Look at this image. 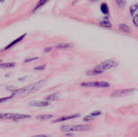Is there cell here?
<instances>
[{
    "label": "cell",
    "mask_w": 138,
    "mask_h": 137,
    "mask_svg": "<svg viewBox=\"0 0 138 137\" xmlns=\"http://www.w3.org/2000/svg\"><path fill=\"white\" fill-rule=\"evenodd\" d=\"M119 63L115 59H107L103 62H100V64L96 66L94 68H92L91 71H90L88 73L90 75H100L104 71L107 70H110L111 68H113L118 66Z\"/></svg>",
    "instance_id": "obj_1"
},
{
    "label": "cell",
    "mask_w": 138,
    "mask_h": 137,
    "mask_svg": "<svg viewBox=\"0 0 138 137\" xmlns=\"http://www.w3.org/2000/svg\"><path fill=\"white\" fill-rule=\"evenodd\" d=\"M45 83V80L42 79L34 83L31 84V85H27L26 87H24L20 89L15 90L14 91V95H18V96H26L28 94L32 93L34 91L38 90L40 87L43 86Z\"/></svg>",
    "instance_id": "obj_2"
},
{
    "label": "cell",
    "mask_w": 138,
    "mask_h": 137,
    "mask_svg": "<svg viewBox=\"0 0 138 137\" xmlns=\"http://www.w3.org/2000/svg\"><path fill=\"white\" fill-rule=\"evenodd\" d=\"M92 129V126L88 124L77 125H64L62 126L61 130L62 132H83Z\"/></svg>",
    "instance_id": "obj_3"
},
{
    "label": "cell",
    "mask_w": 138,
    "mask_h": 137,
    "mask_svg": "<svg viewBox=\"0 0 138 137\" xmlns=\"http://www.w3.org/2000/svg\"><path fill=\"white\" fill-rule=\"evenodd\" d=\"M31 116L28 114H12V113H2L0 114V119H8L13 120H20L30 118Z\"/></svg>",
    "instance_id": "obj_4"
},
{
    "label": "cell",
    "mask_w": 138,
    "mask_h": 137,
    "mask_svg": "<svg viewBox=\"0 0 138 137\" xmlns=\"http://www.w3.org/2000/svg\"><path fill=\"white\" fill-rule=\"evenodd\" d=\"M82 87H99L105 88L109 87L110 84L106 81H92V82H83L81 83Z\"/></svg>",
    "instance_id": "obj_5"
},
{
    "label": "cell",
    "mask_w": 138,
    "mask_h": 137,
    "mask_svg": "<svg viewBox=\"0 0 138 137\" xmlns=\"http://www.w3.org/2000/svg\"><path fill=\"white\" fill-rule=\"evenodd\" d=\"M136 91L135 88H128V89H117L113 91L111 93V96L114 98H119V97H123L125 96L131 94Z\"/></svg>",
    "instance_id": "obj_6"
},
{
    "label": "cell",
    "mask_w": 138,
    "mask_h": 137,
    "mask_svg": "<svg viewBox=\"0 0 138 137\" xmlns=\"http://www.w3.org/2000/svg\"><path fill=\"white\" fill-rule=\"evenodd\" d=\"M80 116V114H72V115H68V116H61V117L59 118L56 119L55 120L53 121V123H57V122H65V121L70 120H72V119L77 118Z\"/></svg>",
    "instance_id": "obj_7"
},
{
    "label": "cell",
    "mask_w": 138,
    "mask_h": 137,
    "mask_svg": "<svg viewBox=\"0 0 138 137\" xmlns=\"http://www.w3.org/2000/svg\"><path fill=\"white\" fill-rule=\"evenodd\" d=\"M101 114L102 113L100 110H96V111L92 112L88 114V115H87L86 116H85V117L83 118V120L84 122H90V121L93 120L94 119H95L96 117L101 115Z\"/></svg>",
    "instance_id": "obj_8"
},
{
    "label": "cell",
    "mask_w": 138,
    "mask_h": 137,
    "mask_svg": "<svg viewBox=\"0 0 138 137\" xmlns=\"http://www.w3.org/2000/svg\"><path fill=\"white\" fill-rule=\"evenodd\" d=\"M26 36V34H24L21 35L20 36H19L18 38H17L16 39L14 40H13L12 42H11V43H9L8 46H7L5 48V49L7 50V49H10V48L12 47V46H14V45H16V44H18V43H19L20 42H21L22 40L25 38Z\"/></svg>",
    "instance_id": "obj_9"
},
{
    "label": "cell",
    "mask_w": 138,
    "mask_h": 137,
    "mask_svg": "<svg viewBox=\"0 0 138 137\" xmlns=\"http://www.w3.org/2000/svg\"><path fill=\"white\" fill-rule=\"evenodd\" d=\"M31 105L35 107H47L49 105V103L47 101H41V102H33Z\"/></svg>",
    "instance_id": "obj_10"
},
{
    "label": "cell",
    "mask_w": 138,
    "mask_h": 137,
    "mask_svg": "<svg viewBox=\"0 0 138 137\" xmlns=\"http://www.w3.org/2000/svg\"><path fill=\"white\" fill-rule=\"evenodd\" d=\"M49 1V0H39L38 3H37V5H36V6L34 8L33 12H36V11L38 10V9L42 8V7H43V6H45Z\"/></svg>",
    "instance_id": "obj_11"
},
{
    "label": "cell",
    "mask_w": 138,
    "mask_h": 137,
    "mask_svg": "<svg viewBox=\"0 0 138 137\" xmlns=\"http://www.w3.org/2000/svg\"><path fill=\"white\" fill-rule=\"evenodd\" d=\"M119 28L120 30L125 32V33H129L131 32V28H129V26H128L127 24H120Z\"/></svg>",
    "instance_id": "obj_12"
},
{
    "label": "cell",
    "mask_w": 138,
    "mask_h": 137,
    "mask_svg": "<svg viewBox=\"0 0 138 137\" xmlns=\"http://www.w3.org/2000/svg\"><path fill=\"white\" fill-rule=\"evenodd\" d=\"M100 25L102 27L106 28H111L112 27V25L111 22H110L109 20L105 19V20H102L100 22Z\"/></svg>",
    "instance_id": "obj_13"
},
{
    "label": "cell",
    "mask_w": 138,
    "mask_h": 137,
    "mask_svg": "<svg viewBox=\"0 0 138 137\" xmlns=\"http://www.w3.org/2000/svg\"><path fill=\"white\" fill-rule=\"evenodd\" d=\"M14 62H3L0 63V68H9L15 67Z\"/></svg>",
    "instance_id": "obj_14"
},
{
    "label": "cell",
    "mask_w": 138,
    "mask_h": 137,
    "mask_svg": "<svg viewBox=\"0 0 138 137\" xmlns=\"http://www.w3.org/2000/svg\"><path fill=\"white\" fill-rule=\"evenodd\" d=\"M100 10L105 15H107L109 12V8L106 3H102L100 6Z\"/></svg>",
    "instance_id": "obj_15"
},
{
    "label": "cell",
    "mask_w": 138,
    "mask_h": 137,
    "mask_svg": "<svg viewBox=\"0 0 138 137\" xmlns=\"http://www.w3.org/2000/svg\"><path fill=\"white\" fill-rule=\"evenodd\" d=\"M53 117V115H51V114H43V115L37 116V118L40 120H47L52 118Z\"/></svg>",
    "instance_id": "obj_16"
},
{
    "label": "cell",
    "mask_w": 138,
    "mask_h": 137,
    "mask_svg": "<svg viewBox=\"0 0 138 137\" xmlns=\"http://www.w3.org/2000/svg\"><path fill=\"white\" fill-rule=\"evenodd\" d=\"M72 46L71 44L70 43H60L58 45L56 46L57 49H69V48H71Z\"/></svg>",
    "instance_id": "obj_17"
},
{
    "label": "cell",
    "mask_w": 138,
    "mask_h": 137,
    "mask_svg": "<svg viewBox=\"0 0 138 137\" xmlns=\"http://www.w3.org/2000/svg\"><path fill=\"white\" fill-rule=\"evenodd\" d=\"M59 98V96L57 93H53L48 96L45 98V100L47 102H52V101H55Z\"/></svg>",
    "instance_id": "obj_18"
},
{
    "label": "cell",
    "mask_w": 138,
    "mask_h": 137,
    "mask_svg": "<svg viewBox=\"0 0 138 137\" xmlns=\"http://www.w3.org/2000/svg\"><path fill=\"white\" fill-rule=\"evenodd\" d=\"M138 9V3H134L132 6H131L129 8V12L131 15H134L135 13L136 12V11Z\"/></svg>",
    "instance_id": "obj_19"
},
{
    "label": "cell",
    "mask_w": 138,
    "mask_h": 137,
    "mask_svg": "<svg viewBox=\"0 0 138 137\" xmlns=\"http://www.w3.org/2000/svg\"><path fill=\"white\" fill-rule=\"evenodd\" d=\"M115 2L119 8H123L126 4V0H115Z\"/></svg>",
    "instance_id": "obj_20"
},
{
    "label": "cell",
    "mask_w": 138,
    "mask_h": 137,
    "mask_svg": "<svg viewBox=\"0 0 138 137\" xmlns=\"http://www.w3.org/2000/svg\"><path fill=\"white\" fill-rule=\"evenodd\" d=\"M14 95L12 94V96H8V97H4V98H0V103H2V102H7V101L10 100L12 98L14 97Z\"/></svg>",
    "instance_id": "obj_21"
},
{
    "label": "cell",
    "mask_w": 138,
    "mask_h": 137,
    "mask_svg": "<svg viewBox=\"0 0 138 137\" xmlns=\"http://www.w3.org/2000/svg\"><path fill=\"white\" fill-rule=\"evenodd\" d=\"M133 23L136 27H138V13L134 14V16L133 18Z\"/></svg>",
    "instance_id": "obj_22"
},
{
    "label": "cell",
    "mask_w": 138,
    "mask_h": 137,
    "mask_svg": "<svg viewBox=\"0 0 138 137\" xmlns=\"http://www.w3.org/2000/svg\"><path fill=\"white\" fill-rule=\"evenodd\" d=\"M38 59V57H33V58H28L27 59H26L24 61V62H31V61H33L34 60Z\"/></svg>",
    "instance_id": "obj_23"
},
{
    "label": "cell",
    "mask_w": 138,
    "mask_h": 137,
    "mask_svg": "<svg viewBox=\"0 0 138 137\" xmlns=\"http://www.w3.org/2000/svg\"><path fill=\"white\" fill-rule=\"evenodd\" d=\"M45 68V65H40L38 67H35V69L36 70H42V69H44Z\"/></svg>",
    "instance_id": "obj_24"
},
{
    "label": "cell",
    "mask_w": 138,
    "mask_h": 137,
    "mask_svg": "<svg viewBox=\"0 0 138 137\" xmlns=\"http://www.w3.org/2000/svg\"><path fill=\"white\" fill-rule=\"evenodd\" d=\"M31 137H49V136L45 135V134H38V135H35V136H32Z\"/></svg>",
    "instance_id": "obj_25"
},
{
    "label": "cell",
    "mask_w": 138,
    "mask_h": 137,
    "mask_svg": "<svg viewBox=\"0 0 138 137\" xmlns=\"http://www.w3.org/2000/svg\"><path fill=\"white\" fill-rule=\"evenodd\" d=\"M52 49L51 47H48V48H46L45 49V52H49V51H50Z\"/></svg>",
    "instance_id": "obj_26"
},
{
    "label": "cell",
    "mask_w": 138,
    "mask_h": 137,
    "mask_svg": "<svg viewBox=\"0 0 138 137\" xmlns=\"http://www.w3.org/2000/svg\"><path fill=\"white\" fill-rule=\"evenodd\" d=\"M4 1H5V0H0V2H3Z\"/></svg>",
    "instance_id": "obj_27"
},
{
    "label": "cell",
    "mask_w": 138,
    "mask_h": 137,
    "mask_svg": "<svg viewBox=\"0 0 138 137\" xmlns=\"http://www.w3.org/2000/svg\"><path fill=\"white\" fill-rule=\"evenodd\" d=\"M91 1H96V0H91Z\"/></svg>",
    "instance_id": "obj_28"
},
{
    "label": "cell",
    "mask_w": 138,
    "mask_h": 137,
    "mask_svg": "<svg viewBox=\"0 0 138 137\" xmlns=\"http://www.w3.org/2000/svg\"><path fill=\"white\" fill-rule=\"evenodd\" d=\"M0 62H1V61H0Z\"/></svg>",
    "instance_id": "obj_29"
}]
</instances>
